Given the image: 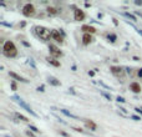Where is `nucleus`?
Wrapping results in <instances>:
<instances>
[{
  "label": "nucleus",
  "instance_id": "22",
  "mask_svg": "<svg viewBox=\"0 0 142 137\" xmlns=\"http://www.w3.org/2000/svg\"><path fill=\"white\" fill-rule=\"evenodd\" d=\"M29 128H30V130H31V131L36 132V133H37V132H39V131H40V130H37V128H36L35 126H33V125H30V126H29Z\"/></svg>",
  "mask_w": 142,
  "mask_h": 137
},
{
  "label": "nucleus",
  "instance_id": "3",
  "mask_svg": "<svg viewBox=\"0 0 142 137\" xmlns=\"http://www.w3.org/2000/svg\"><path fill=\"white\" fill-rule=\"evenodd\" d=\"M11 98H13V100H14V101H15V102H16L18 105H20V107H22V109H24L26 112H29L30 115H33L34 117H37V113H35V112L31 110V107H30V106H29V105H27V104H26V102H25V101L22 100L21 97H19V96H13Z\"/></svg>",
  "mask_w": 142,
  "mask_h": 137
},
{
  "label": "nucleus",
  "instance_id": "1",
  "mask_svg": "<svg viewBox=\"0 0 142 137\" xmlns=\"http://www.w3.org/2000/svg\"><path fill=\"white\" fill-rule=\"evenodd\" d=\"M3 52H4V55L7 56V57H15V56L18 55V50H16V47H15L14 42L9 40V41H5V42H4Z\"/></svg>",
  "mask_w": 142,
  "mask_h": 137
},
{
  "label": "nucleus",
  "instance_id": "33",
  "mask_svg": "<svg viewBox=\"0 0 142 137\" xmlns=\"http://www.w3.org/2000/svg\"><path fill=\"white\" fill-rule=\"evenodd\" d=\"M88 75L90 76H94L95 75V71H88Z\"/></svg>",
  "mask_w": 142,
  "mask_h": 137
},
{
  "label": "nucleus",
  "instance_id": "16",
  "mask_svg": "<svg viewBox=\"0 0 142 137\" xmlns=\"http://www.w3.org/2000/svg\"><path fill=\"white\" fill-rule=\"evenodd\" d=\"M49 84L54 85V86H59V85H61V84H60V81H57L55 77H49Z\"/></svg>",
  "mask_w": 142,
  "mask_h": 137
},
{
  "label": "nucleus",
  "instance_id": "34",
  "mask_svg": "<svg viewBox=\"0 0 142 137\" xmlns=\"http://www.w3.org/2000/svg\"><path fill=\"white\" fill-rule=\"evenodd\" d=\"M22 44H24L25 46H27V47L30 46V44H27V42H26V41H24V40H22Z\"/></svg>",
  "mask_w": 142,
  "mask_h": 137
},
{
  "label": "nucleus",
  "instance_id": "9",
  "mask_svg": "<svg viewBox=\"0 0 142 137\" xmlns=\"http://www.w3.org/2000/svg\"><path fill=\"white\" fill-rule=\"evenodd\" d=\"M130 90H131L132 92H135V93H140V92L142 91V87H141V85H140L138 82H132V84L130 85Z\"/></svg>",
  "mask_w": 142,
  "mask_h": 137
},
{
  "label": "nucleus",
  "instance_id": "30",
  "mask_svg": "<svg viewBox=\"0 0 142 137\" xmlns=\"http://www.w3.org/2000/svg\"><path fill=\"white\" fill-rule=\"evenodd\" d=\"M137 75H138L140 77H142V69H140V70L137 71Z\"/></svg>",
  "mask_w": 142,
  "mask_h": 137
},
{
  "label": "nucleus",
  "instance_id": "6",
  "mask_svg": "<svg viewBox=\"0 0 142 137\" xmlns=\"http://www.w3.org/2000/svg\"><path fill=\"white\" fill-rule=\"evenodd\" d=\"M49 49H50V54L52 55V57H54V59H55V57H60V56L62 55V52L60 51V49L56 47V46H54V45H50Z\"/></svg>",
  "mask_w": 142,
  "mask_h": 137
},
{
  "label": "nucleus",
  "instance_id": "13",
  "mask_svg": "<svg viewBox=\"0 0 142 137\" xmlns=\"http://www.w3.org/2000/svg\"><path fill=\"white\" fill-rule=\"evenodd\" d=\"M9 75H10L13 78H15V80H18V81H21V82H27V80H25V78H24V77H21L20 75L15 74V72H13V71H10Z\"/></svg>",
  "mask_w": 142,
  "mask_h": 137
},
{
  "label": "nucleus",
  "instance_id": "19",
  "mask_svg": "<svg viewBox=\"0 0 142 137\" xmlns=\"http://www.w3.org/2000/svg\"><path fill=\"white\" fill-rule=\"evenodd\" d=\"M15 116H16L18 118H20L21 121H24V122H29V118H26L25 116H22L21 113H15Z\"/></svg>",
  "mask_w": 142,
  "mask_h": 137
},
{
  "label": "nucleus",
  "instance_id": "21",
  "mask_svg": "<svg viewBox=\"0 0 142 137\" xmlns=\"http://www.w3.org/2000/svg\"><path fill=\"white\" fill-rule=\"evenodd\" d=\"M108 40H111L112 42H115L116 41V35H114V34H108Z\"/></svg>",
  "mask_w": 142,
  "mask_h": 137
},
{
  "label": "nucleus",
  "instance_id": "2",
  "mask_svg": "<svg viewBox=\"0 0 142 137\" xmlns=\"http://www.w3.org/2000/svg\"><path fill=\"white\" fill-rule=\"evenodd\" d=\"M35 33H36L37 36L44 41H47L51 38V31L44 26H35Z\"/></svg>",
  "mask_w": 142,
  "mask_h": 137
},
{
  "label": "nucleus",
  "instance_id": "31",
  "mask_svg": "<svg viewBox=\"0 0 142 137\" xmlns=\"http://www.w3.org/2000/svg\"><path fill=\"white\" fill-rule=\"evenodd\" d=\"M120 110H121V112H123V113H125V115H126V113H127V111H126V110H125V109H123V107H120Z\"/></svg>",
  "mask_w": 142,
  "mask_h": 137
},
{
  "label": "nucleus",
  "instance_id": "36",
  "mask_svg": "<svg viewBox=\"0 0 142 137\" xmlns=\"http://www.w3.org/2000/svg\"><path fill=\"white\" fill-rule=\"evenodd\" d=\"M133 60H135V61H138L140 59H138V57H137V56H133Z\"/></svg>",
  "mask_w": 142,
  "mask_h": 137
},
{
  "label": "nucleus",
  "instance_id": "11",
  "mask_svg": "<svg viewBox=\"0 0 142 137\" xmlns=\"http://www.w3.org/2000/svg\"><path fill=\"white\" fill-rule=\"evenodd\" d=\"M84 122H85V125H86L90 130H92V131H96L97 126H96V124H95L94 121H91V120H84Z\"/></svg>",
  "mask_w": 142,
  "mask_h": 137
},
{
  "label": "nucleus",
  "instance_id": "7",
  "mask_svg": "<svg viewBox=\"0 0 142 137\" xmlns=\"http://www.w3.org/2000/svg\"><path fill=\"white\" fill-rule=\"evenodd\" d=\"M51 38L54 39L55 41L60 42V44H62L64 42V38H62V35H60V33L57 30H52L51 31Z\"/></svg>",
  "mask_w": 142,
  "mask_h": 137
},
{
  "label": "nucleus",
  "instance_id": "12",
  "mask_svg": "<svg viewBox=\"0 0 142 137\" xmlns=\"http://www.w3.org/2000/svg\"><path fill=\"white\" fill-rule=\"evenodd\" d=\"M91 41H92V38H91L90 34H84L82 35V42H84V45H88Z\"/></svg>",
  "mask_w": 142,
  "mask_h": 137
},
{
  "label": "nucleus",
  "instance_id": "10",
  "mask_svg": "<svg viewBox=\"0 0 142 137\" xmlns=\"http://www.w3.org/2000/svg\"><path fill=\"white\" fill-rule=\"evenodd\" d=\"M81 30L85 31V34H94V33H96V29L92 27V26H88V25H84L81 27Z\"/></svg>",
  "mask_w": 142,
  "mask_h": 137
},
{
  "label": "nucleus",
  "instance_id": "17",
  "mask_svg": "<svg viewBox=\"0 0 142 137\" xmlns=\"http://www.w3.org/2000/svg\"><path fill=\"white\" fill-rule=\"evenodd\" d=\"M46 10H47V14H50V15H55V14H57V10L55 8H52V6H49Z\"/></svg>",
  "mask_w": 142,
  "mask_h": 137
},
{
  "label": "nucleus",
  "instance_id": "8",
  "mask_svg": "<svg viewBox=\"0 0 142 137\" xmlns=\"http://www.w3.org/2000/svg\"><path fill=\"white\" fill-rule=\"evenodd\" d=\"M74 18H75V20L81 21V20L85 19V13L82 11V10H80V9H75V11H74Z\"/></svg>",
  "mask_w": 142,
  "mask_h": 137
},
{
  "label": "nucleus",
  "instance_id": "32",
  "mask_svg": "<svg viewBox=\"0 0 142 137\" xmlns=\"http://www.w3.org/2000/svg\"><path fill=\"white\" fill-rule=\"evenodd\" d=\"M11 87H13V90H16V85H15V82L11 84Z\"/></svg>",
  "mask_w": 142,
  "mask_h": 137
},
{
  "label": "nucleus",
  "instance_id": "5",
  "mask_svg": "<svg viewBox=\"0 0 142 137\" xmlns=\"http://www.w3.org/2000/svg\"><path fill=\"white\" fill-rule=\"evenodd\" d=\"M111 72L115 76H117V77H122L125 75V70L122 67H120V66H112L111 67Z\"/></svg>",
  "mask_w": 142,
  "mask_h": 137
},
{
  "label": "nucleus",
  "instance_id": "23",
  "mask_svg": "<svg viewBox=\"0 0 142 137\" xmlns=\"http://www.w3.org/2000/svg\"><path fill=\"white\" fill-rule=\"evenodd\" d=\"M99 84L102 86V87H105V89H106V90H111V87H108V86H107L106 84H103V82H101V81H99Z\"/></svg>",
  "mask_w": 142,
  "mask_h": 137
},
{
  "label": "nucleus",
  "instance_id": "4",
  "mask_svg": "<svg viewBox=\"0 0 142 137\" xmlns=\"http://www.w3.org/2000/svg\"><path fill=\"white\" fill-rule=\"evenodd\" d=\"M22 14H24L25 16H33V15H35V6L33 4L24 5V8H22Z\"/></svg>",
  "mask_w": 142,
  "mask_h": 137
},
{
  "label": "nucleus",
  "instance_id": "18",
  "mask_svg": "<svg viewBox=\"0 0 142 137\" xmlns=\"http://www.w3.org/2000/svg\"><path fill=\"white\" fill-rule=\"evenodd\" d=\"M123 15L126 16V18H128V19H131L132 21H137V19H136V16L135 15H132V14H130V13H125Z\"/></svg>",
  "mask_w": 142,
  "mask_h": 137
},
{
  "label": "nucleus",
  "instance_id": "27",
  "mask_svg": "<svg viewBox=\"0 0 142 137\" xmlns=\"http://www.w3.org/2000/svg\"><path fill=\"white\" fill-rule=\"evenodd\" d=\"M131 117H132L135 121H140V120H141V117H138V116H135V115H133V116H131Z\"/></svg>",
  "mask_w": 142,
  "mask_h": 137
},
{
  "label": "nucleus",
  "instance_id": "28",
  "mask_svg": "<svg viewBox=\"0 0 142 137\" xmlns=\"http://www.w3.org/2000/svg\"><path fill=\"white\" fill-rule=\"evenodd\" d=\"M135 111H136V112H138L140 115H142V110L140 109V107H136V109H135Z\"/></svg>",
  "mask_w": 142,
  "mask_h": 137
},
{
  "label": "nucleus",
  "instance_id": "26",
  "mask_svg": "<svg viewBox=\"0 0 142 137\" xmlns=\"http://www.w3.org/2000/svg\"><path fill=\"white\" fill-rule=\"evenodd\" d=\"M117 101H118V102H125L126 100H125L123 97H121V96H118V97H117Z\"/></svg>",
  "mask_w": 142,
  "mask_h": 137
},
{
  "label": "nucleus",
  "instance_id": "24",
  "mask_svg": "<svg viewBox=\"0 0 142 137\" xmlns=\"http://www.w3.org/2000/svg\"><path fill=\"white\" fill-rule=\"evenodd\" d=\"M59 132H60V135H62L64 137H70V135H69V133H66L65 131H59Z\"/></svg>",
  "mask_w": 142,
  "mask_h": 137
},
{
  "label": "nucleus",
  "instance_id": "15",
  "mask_svg": "<svg viewBox=\"0 0 142 137\" xmlns=\"http://www.w3.org/2000/svg\"><path fill=\"white\" fill-rule=\"evenodd\" d=\"M60 111H61V112H62L64 115H66L67 117H71V118H75V120H79V117H77V116H75V115H72L71 112L66 111V110H64V109H62V110H60Z\"/></svg>",
  "mask_w": 142,
  "mask_h": 137
},
{
  "label": "nucleus",
  "instance_id": "20",
  "mask_svg": "<svg viewBox=\"0 0 142 137\" xmlns=\"http://www.w3.org/2000/svg\"><path fill=\"white\" fill-rule=\"evenodd\" d=\"M101 95L105 97V98H107L108 101H111V95L110 93H107V92H105V91H101Z\"/></svg>",
  "mask_w": 142,
  "mask_h": 137
},
{
  "label": "nucleus",
  "instance_id": "35",
  "mask_svg": "<svg viewBox=\"0 0 142 137\" xmlns=\"http://www.w3.org/2000/svg\"><path fill=\"white\" fill-rule=\"evenodd\" d=\"M37 91H41L42 92L44 91V86H41V87H37Z\"/></svg>",
  "mask_w": 142,
  "mask_h": 137
},
{
  "label": "nucleus",
  "instance_id": "25",
  "mask_svg": "<svg viewBox=\"0 0 142 137\" xmlns=\"http://www.w3.org/2000/svg\"><path fill=\"white\" fill-rule=\"evenodd\" d=\"M29 64L31 65V66L34 67V69H36V66H35V64H34V61H33V59H29Z\"/></svg>",
  "mask_w": 142,
  "mask_h": 137
},
{
  "label": "nucleus",
  "instance_id": "14",
  "mask_svg": "<svg viewBox=\"0 0 142 137\" xmlns=\"http://www.w3.org/2000/svg\"><path fill=\"white\" fill-rule=\"evenodd\" d=\"M47 61L51 64V65H54V66L59 67L60 66V61H57L56 59H54V57H47Z\"/></svg>",
  "mask_w": 142,
  "mask_h": 137
},
{
  "label": "nucleus",
  "instance_id": "29",
  "mask_svg": "<svg viewBox=\"0 0 142 137\" xmlns=\"http://www.w3.org/2000/svg\"><path fill=\"white\" fill-rule=\"evenodd\" d=\"M74 130H75V131H77V132H84V130H82V128H77V127H74Z\"/></svg>",
  "mask_w": 142,
  "mask_h": 137
}]
</instances>
